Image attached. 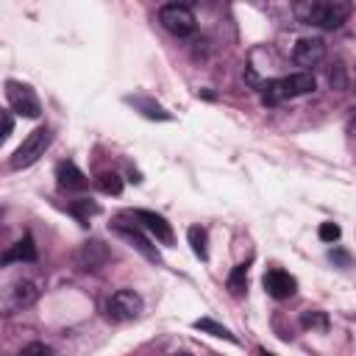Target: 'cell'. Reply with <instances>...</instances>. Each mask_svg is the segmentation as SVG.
I'll return each mask as SVG.
<instances>
[{"label":"cell","mask_w":356,"mask_h":356,"mask_svg":"<svg viewBox=\"0 0 356 356\" xmlns=\"http://www.w3.org/2000/svg\"><path fill=\"white\" fill-rule=\"evenodd\" d=\"M353 6L350 0H309L306 8L298 6V17L303 22H312V25H320L325 31H334L339 28L348 17H350Z\"/></svg>","instance_id":"cell-1"},{"label":"cell","mask_w":356,"mask_h":356,"mask_svg":"<svg viewBox=\"0 0 356 356\" xmlns=\"http://www.w3.org/2000/svg\"><path fill=\"white\" fill-rule=\"evenodd\" d=\"M50 139H53V134H50V128H44V125L36 128V131H31V134L22 139V145L14 150L8 167H11V170H25V167L36 164V161L44 156V150L50 147Z\"/></svg>","instance_id":"cell-2"},{"label":"cell","mask_w":356,"mask_h":356,"mask_svg":"<svg viewBox=\"0 0 356 356\" xmlns=\"http://www.w3.org/2000/svg\"><path fill=\"white\" fill-rule=\"evenodd\" d=\"M159 22L164 25V31H170L172 36H189L195 31V14L181 6V3H170L159 11Z\"/></svg>","instance_id":"cell-3"},{"label":"cell","mask_w":356,"mask_h":356,"mask_svg":"<svg viewBox=\"0 0 356 356\" xmlns=\"http://www.w3.org/2000/svg\"><path fill=\"white\" fill-rule=\"evenodd\" d=\"M106 309H108V317L111 320L128 323V320H136L142 314V298L134 289H117L108 298V306Z\"/></svg>","instance_id":"cell-4"},{"label":"cell","mask_w":356,"mask_h":356,"mask_svg":"<svg viewBox=\"0 0 356 356\" xmlns=\"http://www.w3.org/2000/svg\"><path fill=\"white\" fill-rule=\"evenodd\" d=\"M6 97H8L11 111H17L22 117H39V100H36V95H33L31 86L17 83V81H8L6 83Z\"/></svg>","instance_id":"cell-5"},{"label":"cell","mask_w":356,"mask_h":356,"mask_svg":"<svg viewBox=\"0 0 356 356\" xmlns=\"http://www.w3.org/2000/svg\"><path fill=\"white\" fill-rule=\"evenodd\" d=\"M111 228H114V234L125 236V239H128V242H131V245H134L145 259H150V261H161V259H159V250L150 245V239L139 231V225H136V222H125L122 217H117V220L111 222Z\"/></svg>","instance_id":"cell-6"},{"label":"cell","mask_w":356,"mask_h":356,"mask_svg":"<svg viewBox=\"0 0 356 356\" xmlns=\"http://www.w3.org/2000/svg\"><path fill=\"white\" fill-rule=\"evenodd\" d=\"M261 284H264L267 295H270V298H275V300H286V298H292V295H295V289H298L295 275H289L286 270H278V267L267 270V273H264V278H261Z\"/></svg>","instance_id":"cell-7"},{"label":"cell","mask_w":356,"mask_h":356,"mask_svg":"<svg viewBox=\"0 0 356 356\" xmlns=\"http://www.w3.org/2000/svg\"><path fill=\"white\" fill-rule=\"evenodd\" d=\"M134 220L145 228V231H150L159 242H164V245H172L175 242V236H172V228H170V222L161 217V214H156V211H147V209H136L134 211Z\"/></svg>","instance_id":"cell-8"},{"label":"cell","mask_w":356,"mask_h":356,"mask_svg":"<svg viewBox=\"0 0 356 356\" xmlns=\"http://www.w3.org/2000/svg\"><path fill=\"white\" fill-rule=\"evenodd\" d=\"M325 56V44L323 39H300L292 50V58L298 67H317Z\"/></svg>","instance_id":"cell-9"},{"label":"cell","mask_w":356,"mask_h":356,"mask_svg":"<svg viewBox=\"0 0 356 356\" xmlns=\"http://www.w3.org/2000/svg\"><path fill=\"white\" fill-rule=\"evenodd\" d=\"M56 178H58V186L67 189V192H81V189L89 186L86 175H83L72 161H61V164L56 167Z\"/></svg>","instance_id":"cell-10"},{"label":"cell","mask_w":356,"mask_h":356,"mask_svg":"<svg viewBox=\"0 0 356 356\" xmlns=\"http://www.w3.org/2000/svg\"><path fill=\"white\" fill-rule=\"evenodd\" d=\"M281 83H284V92H286V97H300V95H309V92H314V86H317V81H314V75L312 72H292V75H286V78H281Z\"/></svg>","instance_id":"cell-11"},{"label":"cell","mask_w":356,"mask_h":356,"mask_svg":"<svg viewBox=\"0 0 356 356\" xmlns=\"http://www.w3.org/2000/svg\"><path fill=\"white\" fill-rule=\"evenodd\" d=\"M11 261H36V245H33V239L28 234L19 242H14L11 250H6L3 264H11Z\"/></svg>","instance_id":"cell-12"},{"label":"cell","mask_w":356,"mask_h":356,"mask_svg":"<svg viewBox=\"0 0 356 356\" xmlns=\"http://www.w3.org/2000/svg\"><path fill=\"white\" fill-rule=\"evenodd\" d=\"M36 298H39V289H36L33 281H19V284L11 289V306H14V309H25V306L36 303Z\"/></svg>","instance_id":"cell-13"},{"label":"cell","mask_w":356,"mask_h":356,"mask_svg":"<svg viewBox=\"0 0 356 356\" xmlns=\"http://www.w3.org/2000/svg\"><path fill=\"white\" fill-rule=\"evenodd\" d=\"M259 95H261V103H264V106H278V103H284V100H286V92H284L281 78L264 81V83L259 86Z\"/></svg>","instance_id":"cell-14"},{"label":"cell","mask_w":356,"mask_h":356,"mask_svg":"<svg viewBox=\"0 0 356 356\" xmlns=\"http://www.w3.org/2000/svg\"><path fill=\"white\" fill-rule=\"evenodd\" d=\"M186 239H189V245H192V253H195L200 261H206V259H209V236H206V228L192 225V228L186 231Z\"/></svg>","instance_id":"cell-15"},{"label":"cell","mask_w":356,"mask_h":356,"mask_svg":"<svg viewBox=\"0 0 356 356\" xmlns=\"http://www.w3.org/2000/svg\"><path fill=\"white\" fill-rule=\"evenodd\" d=\"M300 325L306 331H328V314L325 312H317V309L314 312L309 309V312L300 314Z\"/></svg>","instance_id":"cell-16"},{"label":"cell","mask_w":356,"mask_h":356,"mask_svg":"<svg viewBox=\"0 0 356 356\" xmlns=\"http://www.w3.org/2000/svg\"><path fill=\"white\" fill-rule=\"evenodd\" d=\"M228 289H231V295H245V289H248V267L245 264H236L234 270H231V275H228Z\"/></svg>","instance_id":"cell-17"},{"label":"cell","mask_w":356,"mask_h":356,"mask_svg":"<svg viewBox=\"0 0 356 356\" xmlns=\"http://www.w3.org/2000/svg\"><path fill=\"white\" fill-rule=\"evenodd\" d=\"M95 184H97V189L106 192V195H120V192H122V178H120L117 172H100V175L95 178Z\"/></svg>","instance_id":"cell-18"},{"label":"cell","mask_w":356,"mask_h":356,"mask_svg":"<svg viewBox=\"0 0 356 356\" xmlns=\"http://www.w3.org/2000/svg\"><path fill=\"white\" fill-rule=\"evenodd\" d=\"M195 328H197V331H206V334H211V337H220V339L234 342V334H231L225 325H220V323H214V320H209V317L195 320Z\"/></svg>","instance_id":"cell-19"},{"label":"cell","mask_w":356,"mask_h":356,"mask_svg":"<svg viewBox=\"0 0 356 356\" xmlns=\"http://www.w3.org/2000/svg\"><path fill=\"white\" fill-rule=\"evenodd\" d=\"M70 211H72V214H75L81 222H89V217H95L100 209H97V203H95V200H86V197H81V200H72Z\"/></svg>","instance_id":"cell-20"},{"label":"cell","mask_w":356,"mask_h":356,"mask_svg":"<svg viewBox=\"0 0 356 356\" xmlns=\"http://www.w3.org/2000/svg\"><path fill=\"white\" fill-rule=\"evenodd\" d=\"M136 106L139 108H145V117H153V120H170V114L161 108V106H156V103H150V100H136Z\"/></svg>","instance_id":"cell-21"},{"label":"cell","mask_w":356,"mask_h":356,"mask_svg":"<svg viewBox=\"0 0 356 356\" xmlns=\"http://www.w3.org/2000/svg\"><path fill=\"white\" fill-rule=\"evenodd\" d=\"M339 234H342V231H339V225H337V222H323V225H320V231H317V236H320L323 242H337V239H339Z\"/></svg>","instance_id":"cell-22"},{"label":"cell","mask_w":356,"mask_h":356,"mask_svg":"<svg viewBox=\"0 0 356 356\" xmlns=\"http://www.w3.org/2000/svg\"><path fill=\"white\" fill-rule=\"evenodd\" d=\"M22 353H25V356H28V353H44V356H47V353H50V348H47V345H42V342H36V345H25V348H22Z\"/></svg>","instance_id":"cell-23"},{"label":"cell","mask_w":356,"mask_h":356,"mask_svg":"<svg viewBox=\"0 0 356 356\" xmlns=\"http://www.w3.org/2000/svg\"><path fill=\"white\" fill-rule=\"evenodd\" d=\"M11 128H14V120H11V114H8V111H3V139L11 134Z\"/></svg>","instance_id":"cell-24"},{"label":"cell","mask_w":356,"mask_h":356,"mask_svg":"<svg viewBox=\"0 0 356 356\" xmlns=\"http://www.w3.org/2000/svg\"><path fill=\"white\" fill-rule=\"evenodd\" d=\"M345 128H348V134H350V136H356V108L348 114V120H345Z\"/></svg>","instance_id":"cell-25"},{"label":"cell","mask_w":356,"mask_h":356,"mask_svg":"<svg viewBox=\"0 0 356 356\" xmlns=\"http://www.w3.org/2000/svg\"><path fill=\"white\" fill-rule=\"evenodd\" d=\"M353 92H356V89H353Z\"/></svg>","instance_id":"cell-26"}]
</instances>
